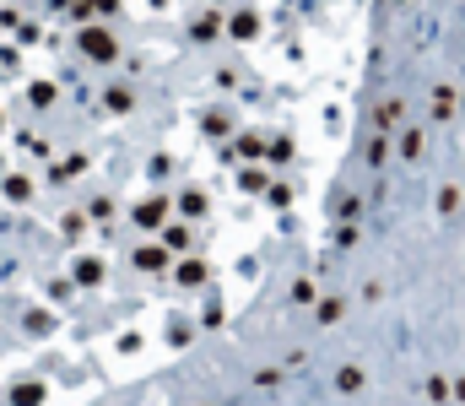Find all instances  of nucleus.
<instances>
[{
  "label": "nucleus",
  "instance_id": "obj_1",
  "mask_svg": "<svg viewBox=\"0 0 465 406\" xmlns=\"http://www.w3.org/2000/svg\"><path fill=\"white\" fill-rule=\"evenodd\" d=\"M0 201L44 212L5 406H465V0H49Z\"/></svg>",
  "mask_w": 465,
  "mask_h": 406
}]
</instances>
